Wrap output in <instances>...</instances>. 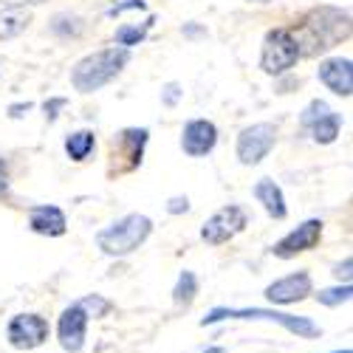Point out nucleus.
<instances>
[{"label":"nucleus","mask_w":353,"mask_h":353,"mask_svg":"<svg viewBox=\"0 0 353 353\" xmlns=\"http://www.w3.org/2000/svg\"><path fill=\"white\" fill-rule=\"evenodd\" d=\"M190 210V201L187 198H172L170 201V212H187Z\"/></svg>","instance_id":"23"},{"label":"nucleus","mask_w":353,"mask_h":353,"mask_svg":"<svg viewBox=\"0 0 353 353\" xmlns=\"http://www.w3.org/2000/svg\"><path fill=\"white\" fill-rule=\"evenodd\" d=\"M9 190V172H6V161L0 159V195H6Z\"/></svg>","instance_id":"24"},{"label":"nucleus","mask_w":353,"mask_h":353,"mask_svg":"<svg viewBox=\"0 0 353 353\" xmlns=\"http://www.w3.org/2000/svg\"><path fill=\"white\" fill-rule=\"evenodd\" d=\"M153 232V221L147 215H125L122 221H116L110 226H105L99 234H97V243L105 254H113V257H125L130 252H136Z\"/></svg>","instance_id":"2"},{"label":"nucleus","mask_w":353,"mask_h":353,"mask_svg":"<svg viewBox=\"0 0 353 353\" xmlns=\"http://www.w3.org/2000/svg\"><path fill=\"white\" fill-rule=\"evenodd\" d=\"M319 79L328 91L339 94V97H350L353 94V65L350 60H342V57H334V60H325L319 65Z\"/></svg>","instance_id":"13"},{"label":"nucleus","mask_w":353,"mask_h":353,"mask_svg":"<svg viewBox=\"0 0 353 353\" xmlns=\"http://www.w3.org/2000/svg\"><path fill=\"white\" fill-rule=\"evenodd\" d=\"M350 285L345 283V285H336V288H322L319 294H316V300L322 303V305H342V303H347L350 300Z\"/></svg>","instance_id":"21"},{"label":"nucleus","mask_w":353,"mask_h":353,"mask_svg":"<svg viewBox=\"0 0 353 353\" xmlns=\"http://www.w3.org/2000/svg\"><path fill=\"white\" fill-rule=\"evenodd\" d=\"M195 294H198V280L192 272H181L179 283H175V291H172V300L179 303V305H190L195 300Z\"/></svg>","instance_id":"19"},{"label":"nucleus","mask_w":353,"mask_h":353,"mask_svg":"<svg viewBox=\"0 0 353 353\" xmlns=\"http://www.w3.org/2000/svg\"><path fill=\"white\" fill-rule=\"evenodd\" d=\"M311 294V277L308 272H294L277 283H272L266 288V297L277 305H291V303H300Z\"/></svg>","instance_id":"11"},{"label":"nucleus","mask_w":353,"mask_h":353,"mask_svg":"<svg viewBox=\"0 0 353 353\" xmlns=\"http://www.w3.org/2000/svg\"><path fill=\"white\" fill-rule=\"evenodd\" d=\"M203 353H226V350H223V347H207Z\"/></svg>","instance_id":"28"},{"label":"nucleus","mask_w":353,"mask_h":353,"mask_svg":"<svg viewBox=\"0 0 353 353\" xmlns=\"http://www.w3.org/2000/svg\"><path fill=\"white\" fill-rule=\"evenodd\" d=\"M350 266H353V260L347 257V260L342 263V266H336V272H334V274H336V277H345V280H347V277H350Z\"/></svg>","instance_id":"25"},{"label":"nucleus","mask_w":353,"mask_h":353,"mask_svg":"<svg viewBox=\"0 0 353 353\" xmlns=\"http://www.w3.org/2000/svg\"><path fill=\"white\" fill-rule=\"evenodd\" d=\"M9 345L17 350H32L48 339V322L40 314H17L6 328Z\"/></svg>","instance_id":"6"},{"label":"nucleus","mask_w":353,"mask_h":353,"mask_svg":"<svg viewBox=\"0 0 353 353\" xmlns=\"http://www.w3.org/2000/svg\"><path fill=\"white\" fill-rule=\"evenodd\" d=\"M150 23H153V20H150ZM150 23H144L141 28H139V26H122V28H116V43H119L122 48L139 46V43L144 40V34H147V28H150Z\"/></svg>","instance_id":"20"},{"label":"nucleus","mask_w":353,"mask_h":353,"mask_svg":"<svg viewBox=\"0 0 353 353\" xmlns=\"http://www.w3.org/2000/svg\"><path fill=\"white\" fill-rule=\"evenodd\" d=\"M319 238H322V221L311 218V221L300 223L294 232H288L272 252H274L277 257H294V254H300V252L314 249V246L319 243Z\"/></svg>","instance_id":"9"},{"label":"nucleus","mask_w":353,"mask_h":353,"mask_svg":"<svg viewBox=\"0 0 353 353\" xmlns=\"http://www.w3.org/2000/svg\"><path fill=\"white\" fill-rule=\"evenodd\" d=\"M254 198L266 207V212L272 215V218H285V198H283V190L272 181V179H263V181H257V187H254Z\"/></svg>","instance_id":"15"},{"label":"nucleus","mask_w":353,"mask_h":353,"mask_svg":"<svg viewBox=\"0 0 353 353\" xmlns=\"http://www.w3.org/2000/svg\"><path fill=\"white\" fill-rule=\"evenodd\" d=\"M167 91H170V94H167V105H172V102H175V91H179V85H170Z\"/></svg>","instance_id":"27"},{"label":"nucleus","mask_w":353,"mask_h":353,"mask_svg":"<svg viewBox=\"0 0 353 353\" xmlns=\"http://www.w3.org/2000/svg\"><path fill=\"white\" fill-rule=\"evenodd\" d=\"M274 139H277V130L269 122H260V125H252V128L241 130V136H238V159H241V164H260L272 153Z\"/></svg>","instance_id":"5"},{"label":"nucleus","mask_w":353,"mask_h":353,"mask_svg":"<svg viewBox=\"0 0 353 353\" xmlns=\"http://www.w3.org/2000/svg\"><path fill=\"white\" fill-rule=\"evenodd\" d=\"M3 3H6V6H17V9H20L23 3H43V0H3Z\"/></svg>","instance_id":"26"},{"label":"nucleus","mask_w":353,"mask_h":353,"mask_svg":"<svg viewBox=\"0 0 353 353\" xmlns=\"http://www.w3.org/2000/svg\"><path fill=\"white\" fill-rule=\"evenodd\" d=\"M79 305L85 308V314L88 316H102V314H108L110 311V303L108 300H102V297H97V294H94V297H85V300H79Z\"/></svg>","instance_id":"22"},{"label":"nucleus","mask_w":353,"mask_h":353,"mask_svg":"<svg viewBox=\"0 0 353 353\" xmlns=\"http://www.w3.org/2000/svg\"><path fill=\"white\" fill-rule=\"evenodd\" d=\"M269 319V322H277L285 331L297 334L303 339H316L322 331L314 319L308 316H294V314H283V311H272V308H212L207 316L201 319V325H212V322H221V319Z\"/></svg>","instance_id":"3"},{"label":"nucleus","mask_w":353,"mask_h":353,"mask_svg":"<svg viewBox=\"0 0 353 353\" xmlns=\"http://www.w3.org/2000/svg\"><path fill=\"white\" fill-rule=\"evenodd\" d=\"M28 226H32L37 234H48V238H60L65 232V215L60 207H34L32 215H28Z\"/></svg>","instance_id":"14"},{"label":"nucleus","mask_w":353,"mask_h":353,"mask_svg":"<svg viewBox=\"0 0 353 353\" xmlns=\"http://www.w3.org/2000/svg\"><path fill=\"white\" fill-rule=\"evenodd\" d=\"M130 63L128 48H105L97 54H88L74 65L71 82L79 94H94L99 88H105L113 77H119V71Z\"/></svg>","instance_id":"1"},{"label":"nucleus","mask_w":353,"mask_h":353,"mask_svg":"<svg viewBox=\"0 0 353 353\" xmlns=\"http://www.w3.org/2000/svg\"><path fill=\"white\" fill-rule=\"evenodd\" d=\"M218 141V128L207 119H192L187 122L184 128V136H181V147H184V153L198 159V156H207L212 147Z\"/></svg>","instance_id":"12"},{"label":"nucleus","mask_w":353,"mask_h":353,"mask_svg":"<svg viewBox=\"0 0 353 353\" xmlns=\"http://www.w3.org/2000/svg\"><path fill=\"white\" fill-rule=\"evenodd\" d=\"M243 226H246V212L232 203V207L218 210L207 223H203L201 238L207 243H212V246H218V243H226L229 238H234V234H238Z\"/></svg>","instance_id":"7"},{"label":"nucleus","mask_w":353,"mask_h":353,"mask_svg":"<svg viewBox=\"0 0 353 353\" xmlns=\"http://www.w3.org/2000/svg\"><path fill=\"white\" fill-rule=\"evenodd\" d=\"M94 144H97V141H94V133H91V130H79V133L68 136L65 150H68V156H71L74 161H85L88 156H91Z\"/></svg>","instance_id":"18"},{"label":"nucleus","mask_w":353,"mask_h":353,"mask_svg":"<svg viewBox=\"0 0 353 353\" xmlns=\"http://www.w3.org/2000/svg\"><path fill=\"white\" fill-rule=\"evenodd\" d=\"M32 23V14L26 9H17V6H9V9H0V40H9V37H17L23 28Z\"/></svg>","instance_id":"16"},{"label":"nucleus","mask_w":353,"mask_h":353,"mask_svg":"<svg viewBox=\"0 0 353 353\" xmlns=\"http://www.w3.org/2000/svg\"><path fill=\"white\" fill-rule=\"evenodd\" d=\"M303 125L311 130L314 141H319V144H331V141H336V136H339L342 119H339V113H334L325 102L314 99V102L305 108V113H303Z\"/></svg>","instance_id":"8"},{"label":"nucleus","mask_w":353,"mask_h":353,"mask_svg":"<svg viewBox=\"0 0 353 353\" xmlns=\"http://www.w3.org/2000/svg\"><path fill=\"white\" fill-rule=\"evenodd\" d=\"M147 144V130H125L119 136V147L128 156V167L125 170H133L136 164H141V150Z\"/></svg>","instance_id":"17"},{"label":"nucleus","mask_w":353,"mask_h":353,"mask_svg":"<svg viewBox=\"0 0 353 353\" xmlns=\"http://www.w3.org/2000/svg\"><path fill=\"white\" fill-rule=\"evenodd\" d=\"M300 57V43L297 37H291L285 28H274L263 40V51H260V68L266 74H283L288 71Z\"/></svg>","instance_id":"4"},{"label":"nucleus","mask_w":353,"mask_h":353,"mask_svg":"<svg viewBox=\"0 0 353 353\" xmlns=\"http://www.w3.org/2000/svg\"><path fill=\"white\" fill-rule=\"evenodd\" d=\"M85 328H88V314L79 303L68 305L60 316V325H57V336H60V345L71 353H79L82 342H85Z\"/></svg>","instance_id":"10"},{"label":"nucleus","mask_w":353,"mask_h":353,"mask_svg":"<svg viewBox=\"0 0 353 353\" xmlns=\"http://www.w3.org/2000/svg\"><path fill=\"white\" fill-rule=\"evenodd\" d=\"M336 353H350V350H336Z\"/></svg>","instance_id":"29"}]
</instances>
